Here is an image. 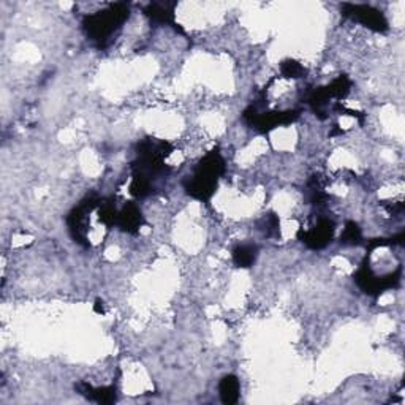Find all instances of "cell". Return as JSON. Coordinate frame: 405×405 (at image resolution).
<instances>
[{
    "mask_svg": "<svg viewBox=\"0 0 405 405\" xmlns=\"http://www.w3.org/2000/svg\"><path fill=\"white\" fill-rule=\"evenodd\" d=\"M144 223V217L141 214L140 208L133 203L125 204V206L118 211V222L116 225L122 228L124 231H129V233H135L138 231Z\"/></svg>",
    "mask_w": 405,
    "mask_h": 405,
    "instance_id": "5",
    "label": "cell"
},
{
    "mask_svg": "<svg viewBox=\"0 0 405 405\" xmlns=\"http://www.w3.org/2000/svg\"><path fill=\"white\" fill-rule=\"evenodd\" d=\"M225 171V162L219 151H212L195 168L186 184L187 192L199 201H209L217 188L219 179Z\"/></svg>",
    "mask_w": 405,
    "mask_h": 405,
    "instance_id": "2",
    "label": "cell"
},
{
    "mask_svg": "<svg viewBox=\"0 0 405 405\" xmlns=\"http://www.w3.org/2000/svg\"><path fill=\"white\" fill-rule=\"evenodd\" d=\"M130 8L127 3H111L102 12L87 14L83 21L84 30L89 39L97 45H107L119 32L125 21L129 19Z\"/></svg>",
    "mask_w": 405,
    "mask_h": 405,
    "instance_id": "1",
    "label": "cell"
},
{
    "mask_svg": "<svg viewBox=\"0 0 405 405\" xmlns=\"http://www.w3.org/2000/svg\"><path fill=\"white\" fill-rule=\"evenodd\" d=\"M342 10H344V14L347 18L353 19L356 23H361L367 29L375 30V32H385V30H388V21L385 14L372 8L371 5L344 3L342 5Z\"/></svg>",
    "mask_w": 405,
    "mask_h": 405,
    "instance_id": "3",
    "label": "cell"
},
{
    "mask_svg": "<svg viewBox=\"0 0 405 405\" xmlns=\"http://www.w3.org/2000/svg\"><path fill=\"white\" fill-rule=\"evenodd\" d=\"M220 396H222L223 402L227 404H233L238 401L239 397V382L238 378L230 375V377H225L222 382H220Z\"/></svg>",
    "mask_w": 405,
    "mask_h": 405,
    "instance_id": "8",
    "label": "cell"
},
{
    "mask_svg": "<svg viewBox=\"0 0 405 405\" xmlns=\"http://www.w3.org/2000/svg\"><path fill=\"white\" fill-rule=\"evenodd\" d=\"M334 236V223L333 220L320 217L317 222L310 225V227L304 231L301 239L303 243H306L312 249H322L326 244L333 239Z\"/></svg>",
    "mask_w": 405,
    "mask_h": 405,
    "instance_id": "4",
    "label": "cell"
},
{
    "mask_svg": "<svg viewBox=\"0 0 405 405\" xmlns=\"http://www.w3.org/2000/svg\"><path fill=\"white\" fill-rule=\"evenodd\" d=\"M175 8H176V3H166V2L149 3L144 8V14L146 17H149L152 21H155V23L168 24L171 25V28H175L176 30H181L176 28Z\"/></svg>",
    "mask_w": 405,
    "mask_h": 405,
    "instance_id": "6",
    "label": "cell"
},
{
    "mask_svg": "<svg viewBox=\"0 0 405 405\" xmlns=\"http://www.w3.org/2000/svg\"><path fill=\"white\" fill-rule=\"evenodd\" d=\"M361 239V230L358 228V225L355 222H349L344 230V234L340 236V241L344 244H358Z\"/></svg>",
    "mask_w": 405,
    "mask_h": 405,
    "instance_id": "9",
    "label": "cell"
},
{
    "mask_svg": "<svg viewBox=\"0 0 405 405\" xmlns=\"http://www.w3.org/2000/svg\"><path fill=\"white\" fill-rule=\"evenodd\" d=\"M256 247L252 244H241L233 250V260L239 267H250L256 260Z\"/></svg>",
    "mask_w": 405,
    "mask_h": 405,
    "instance_id": "7",
    "label": "cell"
},
{
    "mask_svg": "<svg viewBox=\"0 0 405 405\" xmlns=\"http://www.w3.org/2000/svg\"><path fill=\"white\" fill-rule=\"evenodd\" d=\"M304 73V68L301 64L294 61H285L282 64V75L287 80H296V78H301Z\"/></svg>",
    "mask_w": 405,
    "mask_h": 405,
    "instance_id": "10",
    "label": "cell"
}]
</instances>
